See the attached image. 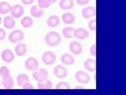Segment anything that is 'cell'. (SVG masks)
Returning <instances> with one entry per match:
<instances>
[{"label":"cell","instance_id":"6da1fadb","mask_svg":"<svg viewBox=\"0 0 126 95\" xmlns=\"http://www.w3.org/2000/svg\"><path fill=\"white\" fill-rule=\"evenodd\" d=\"M45 41L50 46H56L61 43V35L56 32L52 31L47 33L45 38Z\"/></svg>","mask_w":126,"mask_h":95},{"label":"cell","instance_id":"7a4b0ae2","mask_svg":"<svg viewBox=\"0 0 126 95\" xmlns=\"http://www.w3.org/2000/svg\"><path fill=\"white\" fill-rule=\"evenodd\" d=\"M48 72L44 69L41 68L38 70H35L33 73V77L35 80L37 81H42L46 80L48 77Z\"/></svg>","mask_w":126,"mask_h":95},{"label":"cell","instance_id":"3957f363","mask_svg":"<svg viewBox=\"0 0 126 95\" xmlns=\"http://www.w3.org/2000/svg\"><path fill=\"white\" fill-rule=\"evenodd\" d=\"M24 33L23 31L17 30L12 32L9 36V40L11 43H17L23 40Z\"/></svg>","mask_w":126,"mask_h":95},{"label":"cell","instance_id":"277c9868","mask_svg":"<svg viewBox=\"0 0 126 95\" xmlns=\"http://www.w3.org/2000/svg\"><path fill=\"white\" fill-rule=\"evenodd\" d=\"M43 62L47 65H52L56 60V55L51 51L45 52L42 57Z\"/></svg>","mask_w":126,"mask_h":95},{"label":"cell","instance_id":"5b68a950","mask_svg":"<svg viewBox=\"0 0 126 95\" xmlns=\"http://www.w3.org/2000/svg\"><path fill=\"white\" fill-rule=\"evenodd\" d=\"M75 77L78 82L82 84H87L90 80V77L89 75L82 71H77Z\"/></svg>","mask_w":126,"mask_h":95},{"label":"cell","instance_id":"8992f818","mask_svg":"<svg viewBox=\"0 0 126 95\" xmlns=\"http://www.w3.org/2000/svg\"><path fill=\"white\" fill-rule=\"evenodd\" d=\"M25 66L27 70L34 71L38 69V62L36 59L33 57H30L26 60Z\"/></svg>","mask_w":126,"mask_h":95},{"label":"cell","instance_id":"52a82bcc","mask_svg":"<svg viewBox=\"0 0 126 95\" xmlns=\"http://www.w3.org/2000/svg\"><path fill=\"white\" fill-rule=\"evenodd\" d=\"M10 12L13 18H19L23 14L24 9L21 5L16 4L11 7Z\"/></svg>","mask_w":126,"mask_h":95},{"label":"cell","instance_id":"ba28073f","mask_svg":"<svg viewBox=\"0 0 126 95\" xmlns=\"http://www.w3.org/2000/svg\"><path fill=\"white\" fill-rule=\"evenodd\" d=\"M54 73L58 78H64L67 75L68 71L64 67L58 65L54 68Z\"/></svg>","mask_w":126,"mask_h":95},{"label":"cell","instance_id":"9c48e42d","mask_svg":"<svg viewBox=\"0 0 126 95\" xmlns=\"http://www.w3.org/2000/svg\"><path fill=\"white\" fill-rule=\"evenodd\" d=\"M89 35L88 31L84 29L79 28L75 30L74 33V37L78 39L84 40L87 38Z\"/></svg>","mask_w":126,"mask_h":95},{"label":"cell","instance_id":"30bf717a","mask_svg":"<svg viewBox=\"0 0 126 95\" xmlns=\"http://www.w3.org/2000/svg\"><path fill=\"white\" fill-rule=\"evenodd\" d=\"M69 49L75 55L80 54L82 50V46L79 43L74 41L70 43Z\"/></svg>","mask_w":126,"mask_h":95},{"label":"cell","instance_id":"8fae6325","mask_svg":"<svg viewBox=\"0 0 126 95\" xmlns=\"http://www.w3.org/2000/svg\"><path fill=\"white\" fill-rule=\"evenodd\" d=\"M1 57L4 61L9 63L12 62L15 58L12 51L10 49H6L3 51L1 55Z\"/></svg>","mask_w":126,"mask_h":95},{"label":"cell","instance_id":"7c38bea8","mask_svg":"<svg viewBox=\"0 0 126 95\" xmlns=\"http://www.w3.org/2000/svg\"><path fill=\"white\" fill-rule=\"evenodd\" d=\"M81 14L82 17L85 19H89L96 15L95 9L93 6H88L84 8L82 10Z\"/></svg>","mask_w":126,"mask_h":95},{"label":"cell","instance_id":"4fadbf2b","mask_svg":"<svg viewBox=\"0 0 126 95\" xmlns=\"http://www.w3.org/2000/svg\"><path fill=\"white\" fill-rule=\"evenodd\" d=\"M2 84L4 87V88L7 89H12L14 86V81L13 78L11 76V75H8L2 77Z\"/></svg>","mask_w":126,"mask_h":95},{"label":"cell","instance_id":"5bb4252c","mask_svg":"<svg viewBox=\"0 0 126 95\" xmlns=\"http://www.w3.org/2000/svg\"><path fill=\"white\" fill-rule=\"evenodd\" d=\"M27 51V47L26 45L22 43H19L15 47V51L18 56H23L25 55Z\"/></svg>","mask_w":126,"mask_h":95},{"label":"cell","instance_id":"9a60e30c","mask_svg":"<svg viewBox=\"0 0 126 95\" xmlns=\"http://www.w3.org/2000/svg\"><path fill=\"white\" fill-rule=\"evenodd\" d=\"M85 68L90 72H94L96 70V61L93 59H88L84 63Z\"/></svg>","mask_w":126,"mask_h":95},{"label":"cell","instance_id":"2e32d148","mask_svg":"<svg viewBox=\"0 0 126 95\" xmlns=\"http://www.w3.org/2000/svg\"><path fill=\"white\" fill-rule=\"evenodd\" d=\"M59 5L63 10H70L73 8L74 3L73 0H61Z\"/></svg>","mask_w":126,"mask_h":95},{"label":"cell","instance_id":"e0dca14e","mask_svg":"<svg viewBox=\"0 0 126 95\" xmlns=\"http://www.w3.org/2000/svg\"><path fill=\"white\" fill-rule=\"evenodd\" d=\"M60 18L56 15L50 16L47 21V24L51 27H55L58 26L60 24Z\"/></svg>","mask_w":126,"mask_h":95},{"label":"cell","instance_id":"ac0fdd59","mask_svg":"<svg viewBox=\"0 0 126 95\" xmlns=\"http://www.w3.org/2000/svg\"><path fill=\"white\" fill-rule=\"evenodd\" d=\"M15 24V22L14 18L7 16L4 19V25L7 29H11L14 27Z\"/></svg>","mask_w":126,"mask_h":95},{"label":"cell","instance_id":"d6986e66","mask_svg":"<svg viewBox=\"0 0 126 95\" xmlns=\"http://www.w3.org/2000/svg\"><path fill=\"white\" fill-rule=\"evenodd\" d=\"M61 61L66 65H71L74 63L75 59L70 54L65 53L61 57Z\"/></svg>","mask_w":126,"mask_h":95},{"label":"cell","instance_id":"ffe728a7","mask_svg":"<svg viewBox=\"0 0 126 95\" xmlns=\"http://www.w3.org/2000/svg\"><path fill=\"white\" fill-rule=\"evenodd\" d=\"M38 88L39 89H50L53 87L52 82L49 80H45L42 81H38Z\"/></svg>","mask_w":126,"mask_h":95},{"label":"cell","instance_id":"44dd1931","mask_svg":"<svg viewBox=\"0 0 126 95\" xmlns=\"http://www.w3.org/2000/svg\"><path fill=\"white\" fill-rule=\"evenodd\" d=\"M63 21L67 24H70L74 22L75 17L74 15L70 13H65L62 15Z\"/></svg>","mask_w":126,"mask_h":95},{"label":"cell","instance_id":"7402d4cb","mask_svg":"<svg viewBox=\"0 0 126 95\" xmlns=\"http://www.w3.org/2000/svg\"><path fill=\"white\" fill-rule=\"evenodd\" d=\"M30 79L25 74H20L17 77V82L18 86L22 87L27 82H29Z\"/></svg>","mask_w":126,"mask_h":95},{"label":"cell","instance_id":"603a6c76","mask_svg":"<svg viewBox=\"0 0 126 95\" xmlns=\"http://www.w3.org/2000/svg\"><path fill=\"white\" fill-rule=\"evenodd\" d=\"M30 13L31 15L34 18H40L44 13V11L42 10H39L36 5H34L31 7L30 10Z\"/></svg>","mask_w":126,"mask_h":95},{"label":"cell","instance_id":"cb8c5ba5","mask_svg":"<svg viewBox=\"0 0 126 95\" xmlns=\"http://www.w3.org/2000/svg\"><path fill=\"white\" fill-rule=\"evenodd\" d=\"M12 6L7 2H2L0 3V13L6 14L10 11Z\"/></svg>","mask_w":126,"mask_h":95},{"label":"cell","instance_id":"d4e9b609","mask_svg":"<svg viewBox=\"0 0 126 95\" xmlns=\"http://www.w3.org/2000/svg\"><path fill=\"white\" fill-rule=\"evenodd\" d=\"M75 28L71 27H66L63 30V35L66 38H72L74 37Z\"/></svg>","mask_w":126,"mask_h":95},{"label":"cell","instance_id":"484cf974","mask_svg":"<svg viewBox=\"0 0 126 95\" xmlns=\"http://www.w3.org/2000/svg\"><path fill=\"white\" fill-rule=\"evenodd\" d=\"M21 23L23 27H29L33 24V21L30 17H25L22 19Z\"/></svg>","mask_w":126,"mask_h":95},{"label":"cell","instance_id":"4316f807","mask_svg":"<svg viewBox=\"0 0 126 95\" xmlns=\"http://www.w3.org/2000/svg\"><path fill=\"white\" fill-rule=\"evenodd\" d=\"M39 7L41 9H46L50 6L51 3L48 0H38Z\"/></svg>","mask_w":126,"mask_h":95},{"label":"cell","instance_id":"83f0119b","mask_svg":"<svg viewBox=\"0 0 126 95\" xmlns=\"http://www.w3.org/2000/svg\"><path fill=\"white\" fill-rule=\"evenodd\" d=\"M57 89H69L70 87L69 85L66 82H60L56 85Z\"/></svg>","mask_w":126,"mask_h":95},{"label":"cell","instance_id":"f1b7e54d","mask_svg":"<svg viewBox=\"0 0 126 95\" xmlns=\"http://www.w3.org/2000/svg\"><path fill=\"white\" fill-rule=\"evenodd\" d=\"M0 74H1L2 77L8 76V75H11L9 69L5 66L2 67L0 69Z\"/></svg>","mask_w":126,"mask_h":95},{"label":"cell","instance_id":"f546056e","mask_svg":"<svg viewBox=\"0 0 126 95\" xmlns=\"http://www.w3.org/2000/svg\"><path fill=\"white\" fill-rule=\"evenodd\" d=\"M88 26L89 29L92 31H96V20L93 19L89 22Z\"/></svg>","mask_w":126,"mask_h":95},{"label":"cell","instance_id":"4dcf8cb0","mask_svg":"<svg viewBox=\"0 0 126 95\" xmlns=\"http://www.w3.org/2000/svg\"><path fill=\"white\" fill-rule=\"evenodd\" d=\"M90 0H76V2L78 3V4L81 6L87 4L89 3Z\"/></svg>","mask_w":126,"mask_h":95},{"label":"cell","instance_id":"1f68e13d","mask_svg":"<svg viewBox=\"0 0 126 95\" xmlns=\"http://www.w3.org/2000/svg\"><path fill=\"white\" fill-rule=\"evenodd\" d=\"M90 53L93 56H96V45H93L91 48H90Z\"/></svg>","mask_w":126,"mask_h":95},{"label":"cell","instance_id":"d6a6232c","mask_svg":"<svg viewBox=\"0 0 126 95\" xmlns=\"http://www.w3.org/2000/svg\"><path fill=\"white\" fill-rule=\"evenodd\" d=\"M23 89H33L34 87L33 86L30 84L29 82H27L23 86Z\"/></svg>","mask_w":126,"mask_h":95},{"label":"cell","instance_id":"836d02e7","mask_svg":"<svg viewBox=\"0 0 126 95\" xmlns=\"http://www.w3.org/2000/svg\"><path fill=\"white\" fill-rule=\"evenodd\" d=\"M6 37V33L4 30L3 29H0V40L4 39Z\"/></svg>","mask_w":126,"mask_h":95},{"label":"cell","instance_id":"e575fe53","mask_svg":"<svg viewBox=\"0 0 126 95\" xmlns=\"http://www.w3.org/2000/svg\"><path fill=\"white\" fill-rule=\"evenodd\" d=\"M34 1V0H22V2L23 4L26 5L31 4H32Z\"/></svg>","mask_w":126,"mask_h":95},{"label":"cell","instance_id":"d590c367","mask_svg":"<svg viewBox=\"0 0 126 95\" xmlns=\"http://www.w3.org/2000/svg\"><path fill=\"white\" fill-rule=\"evenodd\" d=\"M75 89H84L85 88L83 87H81V86H77L75 87Z\"/></svg>","mask_w":126,"mask_h":95},{"label":"cell","instance_id":"8d00e7d4","mask_svg":"<svg viewBox=\"0 0 126 95\" xmlns=\"http://www.w3.org/2000/svg\"><path fill=\"white\" fill-rule=\"evenodd\" d=\"M48 1L52 3H54V2H56L57 0H48Z\"/></svg>","mask_w":126,"mask_h":95},{"label":"cell","instance_id":"74e56055","mask_svg":"<svg viewBox=\"0 0 126 95\" xmlns=\"http://www.w3.org/2000/svg\"><path fill=\"white\" fill-rule=\"evenodd\" d=\"M1 80H0V88H1Z\"/></svg>","mask_w":126,"mask_h":95}]
</instances>
